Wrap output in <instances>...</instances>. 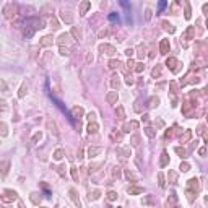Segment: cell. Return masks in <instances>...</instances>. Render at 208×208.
<instances>
[{"mask_svg":"<svg viewBox=\"0 0 208 208\" xmlns=\"http://www.w3.org/2000/svg\"><path fill=\"white\" fill-rule=\"evenodd\" d=\"M120 5L125 8V12H130V7H128V3H127V0H120Z\"/></svg>","mask_w":208,"mask_h":208,"instance_id":"cell-1","label":"cell"},{"mask_svg":"<svg viewBox=\"0 0 208 208\" xmlns=\"http://www.w3.org/2000/svg\"><path fill=\"white\" fill-rule=\"evenodd\" d=\"M164 7H166V0H159V7H158V12H163Z\"/></svg>","mask_w":208,"mask_h":208,"instance_id":"cell-2","label":"cell"},{"mask_svg":"<svg viewBox=\"0 0 208 208\" xmlns=\"http://www.w3.org/2000/svg\"><path fill=\"white\" fill-rule=\"evenodd\" d=\"M109 20H111V21H116V20H119V16L116 15V13H112V15L109 16Z\"/></svg>","mask_w":208,"mask_h":208,"instance_id":"cell-3","label":"cell"}]
</instances>
